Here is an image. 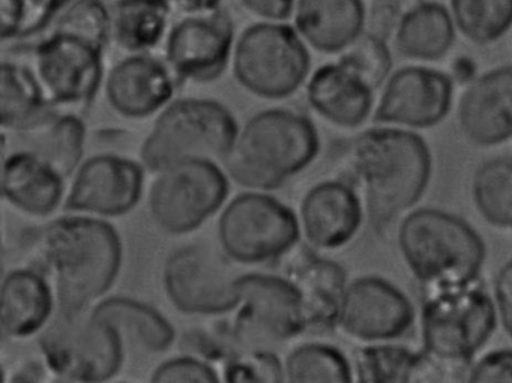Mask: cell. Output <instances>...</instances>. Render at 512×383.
Segmentation results:
<instances>
[{"instance_id":"6da1fadb","label":"cell","mask_w":512,"mask_h":383,"mask_svg":"<svg viewBox=\"0 0 512 383\" xmlns=\"http://www.w3.org/2000/svg\"><path fill=\"white\" fill-rule=\"evenodd\" d=\"M34 248L35 266L52 278L58 308L94 307L118 280L124 259L115 226L86 214L50 221Z\"/></svg>"},{"instance_id":"7a4b0ae2","label":"cell","mask_w":512,"mask_h":383,"mask_svg":"<svg viewBox=\"0 0 512 383\" xmlns=\"http://www.w3.org/2000/svg\"><path fill=\"white\" fill-rule=\"evenodd\" d=\"M346 176L364 191L371 220L388 223L415 206L427 190L430 149L412 131L371 128L350 142Z\"/></svg>"},{"instance_id":"3957f363","label":"cell","mask_w":512,"mask_h":383,"mask_svg":"<svg viewBox=\"0 0 512 383\" xmlns=\"http://www.w3.org/2000/svg\"><path fill=\"white\" fill-rule=\"evenodd\" d=\"M319 152V133L308 116L296 110L268 109L245 122L223 164L236 184L274 191L304 172Z\"/></svg>"},{"instance_id":"277c9868","label":"cell","mask_w":512,"mask_h":383,"mask_svg":"<svg viewBox=\"0 0 512 383\" xmlns=\"http://www.w3.org/2000/svg\"><path fill=\"white\" fill-rule=\"evenodd\" d=\"M397 242L404 263L424 290L476 283L487 259L481 235L463 218L436 208L406 215Z\"/></svg>"},{"instance_id":"5b68a950","label":"cell","mask_w":512,"mask_h":383,"mask_svg":"<svg viewBox=\"0 0 512 383\" xmlns=\"http://www.w3.org/2000/svg\"><path fill=\"white\" fill-rule=\"evenodd\" d=\"M238 121L224 104L181 98L164 107L140 146V161L152 173L193 160H221L232 151Z\"/></svg>"},{"instance_id":"8992f818","label":"cell","mask_w":512,"mask_h":383,"mask_svg":"<svg viewBox=\"0 0 512 383\" xmlns=\"http://www.w3.org/2000/svg\"><path fill=\"white\" fill-rule=\"evenodd\" d=\"M38 347L58 382H107L124 365V335L88 308H58Z\"/></svg>"},{"instance_id":"52a82bcc","label":"cell","mask_w":512,"mask_h":383,"mask_svg":"<svg viewBox=\"0 0 512 383\" xmlns=\"http://www.w3.org/2000/svg\"><path fill=\"white\" fill-rule=\"evenodd\" d=\"M496 325V305L478 281L467 286L424 290L422 349L446 364L469 368Z\"/></svg>"},{"instance_id":"ba28073f","label":"cell","mask_w":512,"mask_h":383,"mask_svg":"<svg viewBox=\"0 0 512 383\" xmlns=\"http://www.w3.org/2000/svg\"><path fill=\"white\" fill-rule=\"evenodd\" d=\"M232 68L238 85L254 97L284 100L307 82L311 56L296 28L254 23L236 41Z\"/></svg>"},{"instance_id":"9c48e42d","label":"cell","mask_w":512,"mask_h":383,"mask_svg":"<svg viewBox=\"0 0 512 383\" xmlns=\"http://www.w3.org/2000/svg\"><path fill=\"white\" fill-rule=\"evenodd\" d=\"M301 233L295 211L266 191L239 194L218 218L221 250L239 265L277 262L296 247Z\"/></svg>"},{"instance_id":"30bf717a","label":"cell","mask_w":512,"mask_h":383,"mask_svg":"<svg viewBox=\"0 0 512 383\" xmlns=\"http://www.w3.org/2000/svg\"><path fill=\"white\" fill-rule=\"evenodd\" d=\"M149 212L167 235L182 236L217 214L230 193L229 175L214 160H193L155 173Z\"/></svg>"},{"instance_id":"8fae6325","label":"cell","mask_w":512,"mask_h":383,"mask_svg":"<svg viewBox=\"0 0 512 383\" xmlns=\"http://www.w3.org/2000/svg\"><path fill=\"white\" fill-rule=\"evenodd\" d=\"M233 260L206 242L176 248L163 268V287L173 307L187 316L233 313L239 296Z\"/></svg>"},{"instance_id":"7c38bea8","label":"cell","mask_w":512,"mask_h":383,"mask_svg":"<svg viewBox=\"0 0 512 383\" xmlns=\"http://www.w3.org/2000/svg\"><path fill=\"white\" fill-rule=\"evenodd\" d=\"M106 47L53 29L34 47V70L53 107L89 106L104 80Z\"/></svg>"},{"instance_id":"4fadbf2b","label":"cell","mask_w":512,"mask_h":383,"mask_svg":"<svg viewBox=\"0 0 512 383\" xmlns=\"http://www.w3.org/2000/svg\"><path fill=\"white\" fill-rule=\"evenodd\" d=\"M236 290L233 322L245 346L284 343L307 331L301 293L289 277L250 272L236 278Z\"/></svg>"},{"instance_id":"5bb4252c","label":"cell","mask_w":512,"mask_h":383,"mask_svg":"<svg viewBox=\"0 0 512 383\" xmlns=\"http://www.w3.org/2000/svg\"><path fill=\"white\" fill-rule=\"evenodd\" d=\"M235 44V23L223 8L187 14L167 32L166 62L182 82L212 83L229 68Z\"/></svg>"},{"instance_id":"9a60e30c","label":"cell","mask_w":512,"mask_h":383,"mask_svg":"<svg viewBox=\"0 0 512 383\" xmlns=\"http://www.w3.org/2000/svg\"><path fill=\"white\" fill-rule=\"evenodd\" d=\"M145 169L142 161L122 155H92L74 173L64 208L101 218L130 214L142 200Z\"/></svg>"},{"instance_id":"2e32d148","label":"cell","mask_w":512,"mask_h":383,"mask_svg":"<svg viewBox=\"0 0 512 383\" xmlns=\"http://www.w3.org/2000/svg\"><path fill=\"white\" fill-rule=\"evenodd\" d=\"M413 323L412 302L391 281L368 275L347 284L338 326L350 337L367 343L397 340Z\"/></svg>"},{"instance_id":"e0dca14e","label":"cell","mask_w":512,"mask_h":383,"mask_svg":"<svg viewBox=\"0 0 512 383\" xmlns=\"http://www.w3.org/2000/svg\"><path fill=\"white\" fill-rule=\"evenodd\" d=\"M454 80L427 67L401 68L383 86L374 121L409 128L439 125L452 106Z\"/></svg>"},{"instance_id":"ac0fdd59","label":"cell","mask_w":512,"mask_h":383,"mask_svg":"<svg viewBox=\"0 0 512 383\" xmlns=\"http://www.w3.org/2000/svg\"><path fill=\"white\" fill-rule=\"evenodd\" d=\"M175 79L167 62L148 53H134L109 71L104 86L107 103L124 118H151L172 103Z\"/></svg>"},{"instance_id":"d6986e66","label":"cell","mask_w":512,"mask_h":383,"mask_svg":"<svg viewBox=\"0 0 512 383\" xmlns=\"http://www.w3.org/2000/svg\"><path fill=\"white\" fill-rule=\"evenodd\" d=\"M362 203L346 179H329L305 193L299 211L302 233L317 250H337L349 244L362 224Z\"/></svg>"},{"instance_id":"ffe728a7","label":"cell","mask_w":512,"mask_h":383,"mask_svg":"<svg viewBox=\"0 0 512 383\" xmlns=\"http://www.w3.org/2000/svg\"><path fill=\"white\" fill-rule=\"evenodd\" d=\"M458 124L481 148L512 139V67L494 68L467 85L458 101Z\"/></svg>"},{"instance_id":"44dd1931","label":"cell","mask_w":512,"mask_h":383,"mask_svg":"<svg viewBox=\"0 0 512 383\" xmlns=\"http://www.w3.org/2000/svg\"><path fill=\"white\" fill-rule=\"evenodd\" d=\"M56 292L49 275L38 266L7 272L0 289L2 335L23 340L40 334L55 316Z\"/></svg>"},{"instance_id":"7402d4cb","label":"cell","mask_w":512,"mask_h":383,"mask_svg":"<svg viewBox=\"0 0 512 383\" xmlns=\"http://www.w3.org/2000/svg\"><path fill=\"white\" fill-rule=\"evenodd\" d=\"M67 178L49 161L25 149H13L4 160L2 194L17 211L31 217H50L65 202Z\"/></svg>"},{"instance_id":"603a6c76","label":"cell","mask_w":512,"mask_h":383,"mask_svg":"<svg viewBox=\"0 0 512 383\" xmlns=\"http://www.w3.org/2000/svg\"><path fill=\"white\" fill-rule=\"evenodd\" d=\"M374 89L346 65L326 64L317 68L307 83L311 109L344 130L361 127L374 104Z\"/></svg>"},{"instance_id":"cb8c5ba5","label":"cell","mask_w":512,"mask_h":383,"mask_svg":"<svg viewBox=\"0 0 512 383\" xmlns=\"http://www.w3.org/2000/svg\"><path fill=\"white\" fill-rule=\"evenodd\" d=\"M295 28L319 53L346 52L367 28L362 0H296Z\"/></svg>"},{"instance_id":"d4e9b609","label":"cell","mask_w":512,"mask_h":383,"mask_svg":"<svg viewBox=\"0 0 512 383\" xmlns=\"http://www.w3.org/2000/svg\"><path fill=\"white\" fill-rule=\"evenodd\" d=\"M466 368L454 367L430 353L413 352L395 344H371L355 355V374L361 383L457 382Z\"/></svg>"},{"instance_id":"484cf974","label":"cell","mask_w":512,"mask_h":383,"mask_svg":"<svg viewBox=\"0 0 512 383\" xmlns=\"http://www.w3.org/2000/svg\"><path fill=\"white\" fill-rule=\"evenodd\" d=\"M287 277L301 293L308 329L338 326L347 289V272L340 263L313 251L302 253L290 263Z\"/></svg>"},{"instance_id":"4316f807","label":"cell","mask_w":512,"mask_h":383,"mask_svg":"<svg viewBox=\"0 0 512 383\" xmlns=\"http://www.w3.org/2000/svg\"><path fill=\"white\" fill-rule=\"evenodd\" d=\"M19 148L34 152L49 161L64 178L70 179L83 163L86 148V124L74 113L49 116L29 130L13 133Z\"/></svg>"},{"instance_id":"83f0119b","label":"cell","mask_w":512,"mask_h":383,"mask_svg":"<svg viewBox=\"0 0 512 383\" xmlns=\"http://www.w3.org/2000/svg\"><path fill=\"white\" fill-rule=\"evenodd\" d=\"M451 11L439 2H419L401 17L395 31V47L413 61H439L455 43Z\"/></svg>"},{"instance_id":"f1b7e54d","label":"cell","mask_w":512,"mask_h":383,"mask_svg":"<svg viewBox=\"0 0 512 383\" xmlns=\"http://www.w3.org/2000/svg\"><path fill=\"white\" fill-rule=\"evenodd\" d=\"M55 110L35 73L20 62H2L0 74V124L5 131L20 133L43 121Z\"/></svg>"},{"instance_id":"f546056e","label":"cell","mask_w":512,"mask_h":383,"mask_svg":"<svg viewBox=\"0 0 512 383\" xmlns=\"http://www.w3.org/2000/svg\"><path fill=\"white\" fill-rule=\"evenodd\" d=\"M101 319L112 323L122 335L133 338L149 353H163L176 341V329L166 316L148 302L128 296H110L92 307Z\"/></svg>"},{"instance_id":"4dcf8cb0","label":"cell","mask_w":512,"mask_h":383,"mask_svg":"<svg viewBox=\"0 0 512 383\" xmlns=\"http://www.w3.org/2000/svg\"><path fill=\"white\" fill-rule=\"evenodd\" d=\"M170 0H118L112 11V41L131 53H148L167 37Z\"/></svg>"},{"instance_id":"1f68e13d","label":"cell","mask_w":512,"mask_h":383,"mask_svg":"<svg viewBox=\"0 0 512 383\" xmlns=\"http://www.w3.org/2000/svg\"><path fill=\"white\" fill-rule=\"evenodd\" d=\"M472 199L488 224L512 229V160L494 158L482 163L473 175Z\"/></svg>"},{"instance_id":"d6a6232c","label":"cell","mask_w":512,"mask_h":383,"mask_svg":"<svg viewBox=\"0 0 512 383\" xmlns=\"http://www.w3.org/2000/svg\"><path fill=\"white\" fill-rule=\"evenodd\" d=\"M286 380L290 383H350L353 370L349 359L337 346L328 343H302L284 359Z\"/></svg>"},{"instance_id":"836d02e7","label":"cell","mask_w":512,"mask_h":383,"mask_svg":"<svg viewBox=\"0 0 512 383\" xmlns=\"http://www.w3.org/2000/svg\"><path fill=\"white\" fill-rule=\"evenodd\" d=\"M455 28L470 43H496L512 28V0H451Z\"/></svg>"},{"instance_id":"e575fe53","label":"cell","mask_w":512,"mask_h":383,"mask_svg":"<svg viewBox=\"0 0 512 383\" xmlns=\"http://www.w3.org/2000/svg\"><path fill=\"white\" fill-rule=\"evenodd\" d=\"M61 13L59 0H0L2 41L35 37Z\"/></svg>"},{"instance_id":"d590c367","label":"cell","mask_w":512,"mask_h":383,"mask_svg":"<svg viewBox=\"0 0 512 383\" xmlns=\"http://www.w3.org/2000/svg\"><path fill=\"white\" fill-rule=\"evenodd\" d=\"M383 38L364 32L341 56V64L355 71L374 91L391 76L392 55Z\"/></svg>"},{"instance_id":"8d00e7d4","label":"cell","mask_w":512,"mask_h":383,"mask_svg":"<svg viewBox=\"0 0 512 383\" xmlns=\"http://www.w3.org/2000/svg\"><path fill=\"white\" fill-rule=\"evenodd\" d=\"M221 380L229 383H283L286 380L284 362L277 353L266 349H244L223 364Z\"/></svg>"},{"instance_id":"74e56055","label":"cell","mask_w":512,"mask_h":383,"mask_svg":"<svg viewBox=\"0 0 512 383\" xmlns=\"http://www.w3.org/2000/svg\"><path fill=\"white\" fill-rule=\"evenodd\" d=\"M59 14L55 29L73 32L106 49L112 41V13L103 0H73Z\"/></svg>"},{"instance_id":"f35d334b","label":"cell","mask_w":512,"mask_h":383,"mask_svg":"<svg viewBox=\"0 0 512 383\" xmlns=\"http://www.w3.org/2000/svg\"><path fill=\"white\" fill-rule=\"evenodd\" d=\"M188 352L194 353L209 362H226L236 352L244 349V341L236 329L235 322L217 320L205 328L191 329L184 337Z\"/></svg>"},{"instance_id":"ab89813d","label":"cell","mask_w":512,"mask_h":383,"mask_svg":"<svg viewBox=\"0 0 512 383\" xmlns=\"http://www.w3.org/2000/svg\"><path fill=\"white\" fill-rule=\"evenodd\" d=\"M220 380V373L212 362L193 353L166 359L151 374V382L157 383H217Z\"/></svg>"},{"instance_id":"60d3db41","label":"cell","mask_w":512,"mask_h":383,"mask_svg":"<svg viewBox=\"0 0 512 383\" xmlns=\"http://www.w3.org/2000/svg\"><path fill=\"white\" fill-rule=\"evenodd\" d=\"M467 380L475 383L512 382V349H499L482 356L467 371Z\"/></svg>"},{"instance_id":"b9f144b4","label":"cell","mask_w":512,"mask_h":383,"mask_svg":"<svg viewBox=\"0 0 512 383\" xmlns=\"http://www.w3.org/2000/svg\"><path fill=\"white\" fill-rule=\"evenodd\" d=\"M403 14L400 0H374L367 13L368 32L388 40L397 31Z\"/></svg>"},{"instance_id":"7bdbcfd3","label":"cell","mask_w":512,"mask_h":383,"mask_svg":"<svg viewBox=\"0 0 512 383\" xmlns=\"http://www.w3.org/2000/svg\"><path fill=\"white\" fill-rule=\"evenodd\" d=\"M493 292L502 328L512 338V259L497 272Z\"/></svg>"},{"instance_id":"ee69618b","label":"cell","mask_w":512,"mask_h":383,"mask_svg":"<svg viewBox=\"0 0 512 383\" xmlns=\"http://www.w3.org/2000/svg\"><path fill=\"white\" fill-rule=\"evenodd\" d=\"M245 10L266 22H286L295 13L296 0H239Z\"/></svg>"},{"instance_id":"f6af8a7d","label":"cell","mask_w":512,"mask_h":383,"mask_svg":"<svg viewBox=\"0 0 512 383\" xmlns=\"http://www.w3.org/2000/svg\"><path fill=\"white\" fill-rule=\"evenodd\" d=\"M50 368L47 362L41 359L25 358L5 371V382H46L50 376Z\"/></svg>"},{"instance_id":"bcb514c9","label":"cell","mask_w":512,"mask_h":383,"mask_svg":"<svg viewBox=\"0 0 512 383\" xmlns=\"http://www.w3.org/2000/svg\"><path fill=\"white\" fill-rule=\"evenodd\" d=\"M179 10L187 14L208 13L220 8L223 0H170Z\"/></svg>"},{"instance_id":"7dc6e473","label":"cell","mask_w":512,"mask_h":383,"mask_svg":"<svg viewBox=\"0 0 512 383\" xmlns=\"http://www.w3.org/2000/svg\"><path fill=\"white\" fill-rule=\"evenodd\" d=\"M476 65L473 64L472 59L469 58H460L455 61L454 67H452V80H457V82L467 83L469 85L470 82L476 79Z\"/></svg>"},{"instance_id":"c3c4849f","label":"cell","mask_w":512,"mask_h":383,"mask_svg":"<svg viewBox=\"0 0 512 383\" xmlns=\"http://www.w3.org/2000/svg\"><path fill=\"white\" fill-rule=\"evenodd\" d=\"M71 2H73V0H59V7H61V11L64 10L68 4H71Z\"/></svg>"}]
</instances>
